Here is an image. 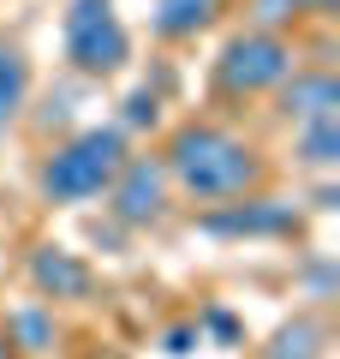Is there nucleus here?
Instances as JSON below:
<instances>
[{"label": "nucleus", "instance_id": "nucleus-1", "mask_svg": "<svg viewBox=\"0 0 340 359\" xmlns=\"http://www.w3.org/2000/svg\"><path fill=\"white\" fill-rule=\"evenodd\" d=\"M162 168L179 192H191L197 204H227V198H245L263 186L269 162L257 156V144H245L239 132L209 126V120H185V126L167 138Z\"/></svg>", "mask_w": 340, "mask_h": 359}, {"label": "nucleus", "instance_id": "nucleus-2", "mask_svg": "<svg viewBox=\"0 0 340 359\" xmlns=\"http://www.w3.org/2000/svg\"><path fill=\"white\" fill-rule=\"evenodd\" d=\"M126 132L120 126H90L78 138H66L60 150L42 162V198L48 204H90L113 186L120 162H126Z\"/></svg>", "mask_w": 340, "mask_h": 359}, {"label": "nucleus", "instance_id": "nucleus-3", "mask_svg": "<svg viewBox=\"0 0 340 359\" xmlns=\"http://www.w3.org/2000/svg\"><path fill=\"white\" fill-rule=\"evenodd\" d=\"M292 72H299L292 42L275 36V30L245 25L239 36L221 48V60H215V90H221V96H263V90H281Z\"/></svg>", "mask_w": 340, "mask_h": 359}, {"label": "nucleus", "instance_id": "nucleus-4", "mask_svg": "<svg viewBox=\"0 0 340 359\" xmlns=\"http://www.w3.org/2000/svg\"><path fill=\"white\" fill-rule=\"evenodd\" d=\"M126 54H132V36L113 13V0H72L66 6V60H72V72L108 78L126 66Z\"/></svg>", "mask_w": 340, "mask_h": 359}, {"label": "nucleus", "instance_id": "nucleus-5", "mask_svg": "<svg viewBox=\"0 0 340 359\" xmlns=\"http://www.w3.org/2000/svg\"><path fill=\"white\" fill-rule=\"evenodd\" d=\"M108 198H113V216L126 222V228L155 222L162 204H167V168H162V156H126L120 174H113V186H108Z\"/></svg>", "mask_w": 340, "mask_h": 359}, {"label": "nucleus", "instance_id": "nucleus-6", "mask_svg": "<svg viewBox=\"0 0 340 359\" xmlns=\"http://www.w3.org/2000/svg\"><path fill=\"white\" fill-rule=\"evenodd\" d=\"M30 282H36L42 299H84L96 287V269L66 245H36L30 252Z\"/></svg>", "mask_w": 340, "mask_h": 359}, {"label": "nucleus", "instance_id": "nucleus-7", "mask_svg": "<svg viewBox=\"0 0 340 359\" xmlns=\"http://www.w3.org/2000/svg\"><path fill=\"white\" fill-rule=\"evenodd\" d=\"M203 228H215V233H287L292 228V210L275 204V198L245 192V198H227L221 210H209Z\"/></svg>", "mask_w": 340, "mask_h": 359}, {"label": "nucleus", "instance_id": "nucleus-8", "mask_svg": "<svg viewBox=\"0 0 340 359\" xmlns=\"http://www.w3.org/2000/svg\"><path fill=\"white\" fill-rule=\"evenodd\" d=\"M281 114H287L292 126L323 120V114H340V84H334V72H292L287 84H281Z\"/></svg>", "mask_w": 340, "mask_h": 359}, {"label": "nucleus", "instance_id": "nucleus-9", "mask_svg": "<svg viewBox=\"0 0 340 359\" xmlns=\"http://www.w3.org/2000/svg\"><path fill=\"white\" fill-rule=\"evenodd\" d=\"M221 13H227V0H155V36H167V42L203 36Z\"/></svg>", "mask_w": 340, "mask_h": 359}, {"label": "nucleus", "instance_id": "nucleus-10", "mask_svg": "<svg viewBox=\"0 0 340 359\" xmlns=\"http://www.w3.org/2000/svg\"><path fill=\"white\" fill-rule=\"evenodd\" d=\"M30 96V60L18 42H0V126H13Z\"/></svg>", "mask_w": 340, "mask_h": 359}, {"label": "nucleus", "instance_id": "nucleus-11", "mask_svg": "<svg viewBox=\"0 0 340 359\" xmlns=\"http://www.w3.org/2000/svg\"><path fill=\"white\" fill-rule=\"evenodd\" d=\"M299 162H311V168L340 162V114H323V120H304L299 126Z\"/></svg>", "mask_w": 340, "mask_h": 359}, {"label": "nucleus", "instance_id": "nucleus-12", "mask_svg": "<svg viewBox=\"0 0 340 359\" xmlns=\"http://www.w3.org/2000/svg\"><path fill=\"white\" fill-rule=\"evenodd\" d=\"M6 335H13L18 353H48L54 347V311L48 306H24L13 323H6Z\"/></svg>", "mask_w": 340, "mask_h": 359}, {"label": "nucleus", "instance_id": "nucleus-13", "mask_svg": "<svg viewBox=\"0 0 340 359\" xmlns=\"http://www.w3.org/2000/svg\"><path fill=\"white\" fill-rule=\"evenodd\" d=\"M316 347H323V323H316V318H299V323H287V330L275 335L269 359H316Z\"/></svg>", "mask_w": 340, "mask_h": 359}, {"label": "nucleus", "instance_id": "nucleus-14", "mask_svg": "<svg viewBox=\"0 0 340 359\" xmlns=\"http://www.w3.org/2000/svg\"><path fill=\"white\" fill-rule=\"evenodd\" d=\"M245 18H251V30L287 36V30L299 25V6H292V0H245Z\"/></svg>", "mask_w": 340, "mask_h": 359}, {"label": "nucleus", "instance_id": "nucleus-15", "mask_svg": "<svg viewBox=\"0 0 340 359\" xmlns=\"http://www.w3.org/2000/svg\"><path fill=\"white\" fill-rule=\"evenodd\" d=\"M155 120V90H132L126 96V126H150Z\"/></svg>", "mask_w": 340, "mask_h": 359}, {"label": "nucleus", "instance_id": "nucleus-16", "mask_svg": "<svg viewBox=\"0 0 340 359\" xmlns=\"http://www.w3.org/2000/svg\"><path fill=\"white\" fill-rule=\"evenodd\" d=\"M191 341H203V330H197V323H173V330L162 335V347H167L173 359H179V353H191Z\"/></svg>", "mask_w": 340, "mask_h": 359}, {"label": "nucleus", "instance_id": "nucleus-17", "mask_svg": "<svg viewBox=\"0 0 340 359\" xmlns=\"http://www.w3.org/2000/svg\"><path fill=\"white\" fill-rule=\"evenodd\" d=\"M292 6H299V18H304V13H311V18H328V13H334V0H292Z\"/></svg>", "mask_w": 340, "mask_h": 359}, {"label": "nucleus", "instance_id": "nucleus-18", "mask_svg": "<svg viewBox=\"0 0 340 359\" xmlns=\"http://www.w3.org/2000/svg\"><path fill=\"white\" fill-rule=\"evenodd\" d=\"M0 359H24V353L13 347V335H6V330H0Z\"/></svg>", "mask_w": 340, "mask_h": 359}]
</instances>
